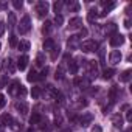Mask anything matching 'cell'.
Listing matches in <instances>:
<instances>
[{"instance_id":"obj_18","label":"cell","mask_w":132,"mask_h":132,"mask_svg":"<svg viewBox=\"0 0 132 132\" xmlns=\"http://www.w3.org/2000/svg\"><path fill=\"white\" fill-rule=\"evenodd\" d=\"M78 67H79L78 59L70 61V64H69V70H70V73H72V75H76V73H78Z\"/></svg>"},{"instance_id":"obj_41","label":"cell","mask_w":132,"mask_h":132,"mask_svg":"<svg viewBox=\"0 0 132 132\" xmlns=\"http://www.w3.org/2000/svg\"><path fill=\"white\" fill-rule=\"evenodd\" d=\"M3 33H5V23L0 20V36H3Z\"/></svg>"},{"instance_id":"obj_36","label":"cell","mask_w":132,"mask_h":132,"mask_svg":"<svg viewBox=\"0 0 132 132\" xmlns=\"http://www.w3.org/2000/svg\"><path fill=\"white\" fill-rule=\"evenodd\" d=\"M51 51H53V53H51V59H53V61H56V57L59 56V47H54Z\"/></svg>"},{"instance_id":"obj_14","label":"cell","mask_w":132,"mask_h":132,"mask_svg":"<svg viewBox=\"0 0 132 132\" xmlns=\"http://www.w3.org/2000/svg\"><path fill=\"white\" fill-rule=\"evenodd\" d=\"M27 65H28V56H20L17 59V69L19 70H25Z\"/></svg>"},{"instance_id":"obj_12","label":"cell","mask_w":132,"mask_h":132,"mask_svg":"<svg viewBox=\"0 0 132 132\" xmlns=\"http://www.w3.org/2000/svg\"><path fill=\"white\" fill-rule=\"evenodd\" d=\"M93 121V115L92 113H82L79 118V126H89Z\"/></svg>"},{"instance_id":"obj_31","label":"cell","mask_w":132,"mask_h":132,"mask_svg":"<svg viewBox=\"0 0 132 132\" xmlns=\"http://www.w3.org/2000/svg\"><path fill=\"white\" fill-rule=\"evenodd\" d=\"M31 96H33L34 100H37V98L40 96V89H39V87H33V89H31Z\"/></svg>"},{"instance_id":"obj_37","label":"cell","mask_w":132,"mask_h":132,"mask_svg":"<svg viewBox=\"0 0 132 132\" xmlns=\"http://www.w3.org/2000/svg\"><path fill=\"white\" fill-rule=\"evenodd\" d=\"M126 121H127V123L132 121V110H130V109H127V112H126Z\"/></svg>"},{"instance_id":"obj_8","label":"cell","mask_w":132,"mask_h":132,"mask_svg":"<svg viewBox=\"0 0 132 132\" xmlns=\"http://www.w3.org/2000/svg\"><path fill=\"white\" fill-rule=\"evenodd\" d=\"M20 89H22L20 82H19V81H13V82L10 84V87H8V93H10L11 96H17V95H20Z\"/></svg>"},{"instance_id":"obj_6","label":"cell","mask_w":132,"mask_h":132,"mask_svg":"<svg viewBox=\"0 0 132 132\" xmlns=\"http://www.w3.org/2000/svg\"><path fill=\"white\" fill-rule=\"evenodd\" d=\"M3 72L8 73V75H14V72H16V65H14V62H13L11 57H6V59L3 61Z\"/></svg>"},{"instance_id":"obj_34","label":"cell","mask_w":132,"mask_h":132,"mask_svg":"<svg viewBox=\"0 0 132 132\" xmlns=\"http://www.w3.org/2000/svg\"><path fill=\"white\" fill-rule=\"evenodd\" d=\"M62 22H64V17H62L61 14H57V16L54 17V23H56L57 27H61V25H62Z\"/></svg>"},{"instance_id":"obj_24","label":"cell","mask_w":132,"mask_h":132,"mask_svg":"<svg viewBox=\"0 0 132 132\" xmlns=\"http://www.w3.org/2000/svg\"><path fill=\"white\" fill-rule=\"evenodd\" d=\"M98 17V11H96V8H92L90 11H89V14H87V19H89V22L90 23H93V20Z\"/></svg>"},{"instance_id":"obj_9","label":"cell","mask_w":132,"mask_h":132,"mask_svg":"<svg viewBox=\"0 0 132 132\" xmlns=\"http://www.w3.org/2000/svg\"><path fill=\"white\" fill-rule=\"evenodd\" d=\"M14 107H16L17 112L22 113V115H27V113H28V104H27V101H23V100L16 101V103H14Z\"/></svg>"},{"instance_id":"obj_23","label":"cell","mask_w":132,"mask_h":132,"mask_svg":"<svg viewBox=\"0 0 132 132\" xmlns=\"http://www.w3.org/2000/svg\"><path fill=\"white\" fill-rule=\"evenodd\" d=\"M13 117L10 115V113H3L2 115V124H5V126H11L13 124Z\"/></svg>"},{"instance_id":"obj_19","label":"cell","mask_w":132,"mask_h":132,"mask_svg":"<svg viewBox=\"0 0 132 132\" xmlns=\"http://www.w3.org/2000/svg\"><path fill=\"white\" fill-rule=\"evenodd\" d=\"M130 76H132V72L130 70H124L120 75V82H129L130 81Z\"/></svg>"},{"instance_id":"obj_33","label":"cell","mask_w":132,"mask_h":132,"mask_svg":"<svg viewBox=\"0 0 132 132\" xmlns=\"http://www.w3.org/2000/svg\"><path fill=\"white\" fill-rule=\"evenodd\" d=\"M13 6H14L16 10H20V8L23 6V2H22V0H13Z\"/></svg>"},{"instance_id":"obj_13","label":"cell","mask_w":132,"mask_h":132,"mask_svg":"<svg viewBox=\"0 0 132 132\" xmlns=\"http://www.w3.org/2000/svg\"><path fill=\"white\" fill-rule=\"evenodd\" d=\"M75 84L79 86L81 89H87V87H90V79L89 78H76Z\"/></svg>"},{"instance_id":"obj_21","label":"cell","mask_w":132,"mask_h":132,"mask_svg":"<svg viewBox=\"0 0 132 132\" xmlns=\"http://www.w3.org/2000/svg\"><path fill=\"white\" fill-rule=\"evenodd\" d=\"M64 76H65V70H64V64H61L59 67L56 69V75H54V78H56V79H64Z\"/></svg>"},{"instance_id":"obj_30","label":"cell","mask_w":132,"mask_h":132,"mask_svg":"<svg viewBox=\"0 0 132 132\" xmlns=\"http://www.w3.org/2000/svg\"><path fill=\"white\" fill-rule=\"evenodd\" d=\"M27 79H28L30 82H34V81H37V73H36V70H30V73H28Z\"/></svg>"},{"instance_id":"obj_38","label":"cell","mask_w":132,"mask_h":132,"mask_svg":"<svg viewBox=\"0 0 132 132\" xmlns=\"http://www.w3.org/2000/svg\"><path fill=\"white\" fill-rule=\"evenodd\" d=\"M11 127H13L14 130H22V124L19 126V123H17V121H13V124H11Z\"/></svg>"},{"instance_id":"obj_28","label":"cell","mask_w":132,"mask_h":132,"mask_svg":"<svg viewBox=\"0 0 132 132\" xmlns=\"http://www.w3.org/2000/svg\"><path fill=\"white\" fill-rule=\"evenodd\" d=\"M113 75H115V70H113V69H106L104 73H103V78H104V79H110Z\"/></svg>"},{"instance_id":"obj_46","label":"cell","mask_w":132,"mask_h":132,"mask_svg":"<svg viewBox=\"0 0 132 132\" xmlns=\"http://www.w3.org/2000/svg\"><path fill=\"white\" fill-rule=\"evenodd\" d=\"M126 132H130V130H126Z\"/></svg>"},{"instance_id":"obj_20","label":"cell","mask_w":132,"mask_h":132,"mask_svg":"<svg viewBox=\"0 0 132 132\" xmlns=\"http://www.w3.org/2000/svg\"><path fill=\"white\" fill-rule=\"evenodd\" d=\"M112 124L115 126V127H123V117L121 115H113L112 117Z\"/></svg>"},{"instance_id":"obj_17","label":"cell","mask_w":132,"mask_h":132,"mask_svg":"<svg viewBox=\"0 0 132 132\" xmlns=\"http://www.w3.org/2000/svg\"><path fill=\"white\" fill-rule=\"evenodd\" d=\"M54 47H56V44H54V40H53L51 37H48V39L44 40V50H45V51H51Z\"/></svg>"},{"instance_id":"obj_15","label":"cell","mask_w":132,"mask_h":132,"mask_svg":"<svg viewBox=\"0 0 132 132\" xmlns=\"http://www.w3.org/2000/svg\"><path fill=\"white\" fill-rule=\"evenodd\" d=\"M82 25V19L81 17H73V19H70V22H69V27L72 28V30H76V28H79Z\"/></svg>"},{"instance_id":"obj_1","label":"cell","mask_w":132,"mask_h":132,"mask_svg":"<svg viewBox=\"0 0 132 132\" xmlns=\"http://www.w3.org/2000/svg\"><path fill=\"white\" fill-rule=\"evenodd\" d=\"M79 48L84 53H93V51H98V42L93 39H87L82 44H79Z\"/></svg>"},{"instance_id":"obj_32","label":"cell","mask_w":132,"mask_h":132,"mask_svg":"<svg viewBox=\"0 0 132 132\" xmlns=\"http://www.w3.org/2000/svg\"><path fill=\"white\" fill-rule=\"evenodd\" d=\"M61 8H62V2H54V3H53V10H54L56 16L61 13Z\"/></svg>"},{"instance_id":"obj_45","label":"cell","mask_w":132,"mask_h":132,"mask_svg":"<svg viewBox=\"0 0 132 132\" xmlns=\"http://www.w3.org/2000/svg\"><path fill=\"white\" fill-rule=\"evenodd\" d=\"M0 50H2V44H0Z\"/></svg>"},{"instance_id":"obj_10","label":"cell","mask_w":132,"mask_h":132,"mask_svg":"<svg viewBox=\"0 0 132 132\" xmlns=\"http://www.w3.org/2000/svg\"><path fill=\"white\" fill-rule=\"evenodd\" d=\"M67 47H69V50L79 48V36H70V39L67 42Z\"/></svg>"},{"instance_id":"obj_35","label":"cell","mask_w":132,"mask_h":132,"mask_svg":"<svg viewBox=\"0 0 132 132\" xmlns=\"http://www.w3.org/2000/svg\"><path fill=\"white\" fill-rule=\"evenodd\" d=\"M17 44H19V42H17V37H16L14 34H11V37H10V45H11V47H17Z\"/></svg>"},{"instance_id":"obj_5","label":"cell","mask_w":132,"mask_h":132,"mask_svg":"<svg viewBox=\"0 0 132 132\" xmlns=\"http://www.w3.org/2000/svg\"><path fill=\"white\" fill-rule=\"evenodd\" d=\"M109 44H110L112 47H121V45L124 44V36H123V34H120V33H115V34H112V36H110Z\"/></svg>"},{"instance_id":"obj_11","label":"cell","mask_w":132,"mask_h":132,"mask_svg":"<svg viewBox=\"0 0 132 132\" xmlns=\"http://www.w3.org/2000/svg\"><path fill=\"white\" fill-rule=\"evenodd\" d=\"M103 31H104V34H107V36H112V34H115V33H117V25H115L113 22H110V23H106V25L103 27Z\"/></svg>"},{"instance_id":"obj_4","label":"cell","mask_w":132,"mask_h":132,"mask_svg":"<svg viewBox=\"0 0 132 132\" xmlns=\"http://www.w3.org/2000/svg\"><path fill=\"white\" fill-rule=\"evenodd\" d=\"M48 8H50L48 2H44V0L37 2V3H36V13H37V16H39V17H45V16L48 14Z\"/></svg>"},{"instance_id":"obj_29","label":"cell","mask_w":132,"mask_h":132,"mask_svg":"<svg viewBox=\"0 0 132 132\" xmlns=\"http://www.w3.org/2000/svg\"><path fill=\"white\" fill-rule=\"evenodd\" d=\"M51 28H53V23H51V22H45L44 27H42V33H44V34H48V33L51 31Z\"/></svg>"},{"instance_id":"obj_2","label":"cell","mask_w":132,"mask_h":132,"mask_svg":"<svg viewBox=\"0 0 132 132\" xmlns=\"http://www.w3.org/2000/svg\"><path fill=\"white\" fill-rule=\"evenodd\" d=\"M30 30H31V20H30V16H23L22 20H20V23H19V27H17V31H19L20 34H27Z\"/></svg>"},{"instance_id":"obj_43","label":"cell","mask_w":132,"mask_h":132,"mask_svg":"<svg viewBox=\"0 0 132 132\" xmlns=\"http://www.w3.org/2000/svg\"><path fill=\"white\" fill-rule=\"evenodd\" d=\"M5 8H8V3H5V2H0V10H5Z\"/></svg>"},{"instance_id":"obj_22","label":"cell","mask_w":132,"mask_h":132,"mask_svg":"<svg viewBox=\"0 0 132 132\" xmlns=\"http://www.w3.org/2000/svg\"><path fill=\"white\" fill-rule=\"evenodd\" d=\"M30 47H31V44H30L28 40H20V42L17 44V48H19L20 51H28Z\"/></svg>"},{"instance_id":"obj_16","label":"cell","mask_w":132,"mask_h":132,"mask_svg":"<svg viewBox=\"0 0 132 132\" xmlns=\"http://www.w3.org/2000/svg\"><path fill=\"white\" fill-rule=\"evenodd\" d=\"M117 98H118V87L112 86L110 90H109V100H110V104H113V103L117 101Z\"/></svg>"},{"instance_id":"obj_39","label":"cell","mask_w":132,"mask_h":132,"mask_svg":"<svg viewBox=\"0 0 132 132\" xmlns=\"http://www.w3.org/2000/svg\"><path fill=\"white\" fill-rule=\"evenodd\" d=\"M5 104H6V98H5L3 95H0V109H3Z\"/></svg>"},{"instance_id":"obj_3","label":"cell","mask_w":132,"mask_h":132,"mask_svg":"<svg viewBox=\"0 0 132 132\" xmlns=\"http://www.w3.org/2000/svg\"><path fill=\"white\" fill-rule=\"evenodd\" d=\"M86 67H87V75H89L87 78L89 79H93V78L98 76V64H96V61H87Z\"/></svg>"},{"instance_id":"obj_27","label":"cell","mask_w":132,"mask_h":132,"mask_svg":"<svg viewBox=\"0 0 132 132\" xmlns=\"http://www.w3.org/2000/svg\"><path fill=\"white\" fill-rule=\"evenodd\" d=\"M40 120H42V118H40L39 113H33V115L30 117V124H39Z\"/></svg>"},{"instance_id":"obj_40","label":"cell","mask_w":132,"mask_h":132,"mask_svg":"<svg viewBox=\"0 0 132 132\" xmlns=\"http://www.w3.org/2000/svg\"><path fill=\"white\" fill-rule=\"evenodd\" d=\"M92 132H103V127L98 126V124H95V126L92 127Z\"/></svg>"},{"instance_id":"obj_44","label":"cell","mask_w":132,"mask_h":132,"mask_svg":"<svg viewBox=\"0 0 132 132\" xmlns=\"http://www.w3.org/2000/svg\"><path fill=\"white\" fill-rule=\"evenodd\" d=\"M124 27H126V28H127V30H129V28H130V22H129V20H127V19H126V20H124Z\"/></svg>"},{"instance_id":"obj_42","label":"cell","mask_w":132,"mask_h":132,"mask_svg":"<svg viewBox=\"0 0 132 132\" xmlns=\"http://www.w3.org/2000/svg\"><path fill=\"white\" fill-rule=\"evenodd\" d=\"M78 36H79V39H81L82 36H87V30H86V28H82V30L79 31V34H78Z\"/></svg>"},{"instance_id":"obj_26","label":"cell","mask_w":132,"mask_h":132,"mask_svg":"<svg viewBox=\"0 0 132 132\" xmlns=\"http://www.w3.org/2000/svg\"><path fill=\"white\" fill-rule=\"evenodd\" d=\"M36 65H37V67H44V65H45V56H44V53H39L36 56Z\"/></svg>"},{"instance_id":"obj_7","label":"cell","mask_w":132,"mask_h":132,"mask_svg":"<svg viewBox=\"0 0 132 132\" xmlns=\"http://www.w3.org/2000/svg\"><path fill=\"white\" fill-rule=\"evenodd\" d=\"M121 59H123V56H121L120 50H112V51L109 53V62H110L112 65L120 64V62H121Z\"/></svg>"},{"instance_id":"obj_25","label":"cell","mask_w":132,"mask_h":132,"mask_svg":"<svg viewBox=\"0 0 132 132\" xmlns=\"http://www.w3.org/2000/svg\"><path fill=\"white\" fill-rule=\"evenodd\" d=\"M16 14L14 13H8V27L10 28H14L16 27Z\"/></svg>"}]
</instances>
